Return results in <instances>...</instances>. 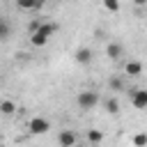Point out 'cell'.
Segmentation results:
<instances>
[{"instance_id": "7", "label": "cell", "mask_w": 147, "mask_h": 147, "mask_svg": "<svg viewBox=\"0 0 147 147\" xmlns=\"http://www.w3.org/2000/svg\"><path fill=\"white\" fill-rule=\"evenodd\" d=\"M92 48H87V46H83V48H78L76 53H74V60L78 62V64H90L92 62Z\"/></svg>"}, {"instance_id": "1", "label": "cell", "mask_w": 147, "mask_h": 147, "mask_svg": "<svg viewBox=\"0 0 147 147\" xmlns=\"http://www.w3.org/2000/svg\"><path fill=\"white\" fill-rule=\"evenodd\" d=\"M55 32H57V23H44L41 21L39 30L34 34H30V41H32V46H44L51 39V34H55Z\"/></svg>"}, {"instance_id": "10", "label": "cell", "mask_w": 147, "mask_h": 147, "mask_svg": "<svg viewBox=\"0 0 147 147\" xmlns=\"http://www.w3.org/2000/svg\"><path fill=\"white\" fill-rule=\"evenodd\" d=\"M0 113H2L5 117H11V115L16 113V103H14L11 99H2V101H0Z\"/></svg>"}, {"instance_id": "2", "label": "cell", "mask_w": 147, "mask_h": 147, "mask_svg": "<svg viewBox=\"0 0 147 147\" xmlns=\"http://www.w3.org/2000/svg\"><path fill=\"white\" fill-rule=\"evenodd\" d=\"M76 103H78L80 110H92L99 103V92H94V90H80L78 96H76Z\"/></svg>"}, {"instance_id": "16", "label": "cell", "mask_w": 147, "mask_h": 147, "mask_svg": "<svg viewBox=\"0 0 147 147\" xmlns=\"http://www.w3.org/2000/svg\"><path fill=\"white\" fill-rule=\"evenodd\" d=\"M119 7H122V5H119L117 0H103V9H106V11H113V14H115V11H119Z\"/></svg>"}, {"instance_id": "4", "label": "cell", "mask_w": 147, "mask_h": 147, "mask_svg": "<svg viewBox=\"0 0 147 147\" xmlns=\"http://www.w3.org/2000/svg\"><path fill=\"white\" fill-rule=\"evenodd\" d=\"M57 142H60V147H78V136H76V131L64 129L57 133Z\"/></svg>"}, {"instance_id": "6", "label": "cell", "mask_w": 147, "mask_h": 147, "mask_svg": "<svg viewBox=\"0 0 147 147\" xmlns=\"http://www.w3.org/2000/svg\"><path fill=\"white\" fill-rule=\"evenodd\" d=\"M106 55H108L110 60H119V57L124 55V46H122L119 41H110V44L106 46Z\"/></svg>"}, {"instance_id": "5", "label": "cell", "mask_w": 147, "mask_h": 147, "mask_svg": "<svg viewBox=\"0 0 147 147\" xmlns=\"http://www.w3.org/2000/svg\"><path fill=\"white\" fill-rule=\"evenodd\" d=\"M131 106L138 108V110L147 108V90H140V87L131 90Z\"/></svg>"}, {"instance_id": "12", "label": "cell", "mask_w": 147, "mask_h": 147, "mask_svg": "<svg viewBox=\"0 0 147 147\" xmlns=\"http://www.w3.org/2000/svg\"><path fill=\"white\" fill-rule=\"evenodd\" d=\"M101 140H103V133H101L99 129H90V131H87V142H90L92 147H96Z\"/></svg>"}, {"instance_id": "13", "label": "cell", "mask_w": 147, "mask_h": 147, "mask_svg": "<svg viewBox=\"0 0 147 147\" xmlns=\"http://www.w3.org/2000/svg\"><path fill=\"white\" fill-rule=\"evenodd\" d=\"M108 87H110V92H122L124 90V80L119 76H110L108 78Z\"/></svg>"}, {"instance_id": "3", "label": "cell", "mask_w": 147, "mask_h": 147, "mask_svg": "<svg viewBox=\"0 0 147 147\" xmlns=\"http://www.w3.org/2000/svg\"><path fill=\"white\" fill-rule=\"evenodd\" d=\"M28 129H30V133H34V136H44V133L51 131V122L44 119V117H32L30 124H28Z\"/></svg>"}, {"instance_id": "8", "label": "cell", "mask_w": 147, "mask_h": 147, "mask_svg": "<svg viewBox=\"0 0 147 147\" xmlns=\"http://www.w3.org/2000/svg\"><path fill=\"white\" fill-rule=\"evenodd\" d=\"M41 7H44V2H37V0H18L16 2V9H21V11H37Z\"/></svg>"}, {"instance_id": "18", "label": "cell", "mask_w": 147, "mask_h": 147, "mask_svg": "<svg viewBox=\"0 0 147 147\" xmlns=\"http://www.w3.org/2000/svg\"><path fill=\"white\" fill-rule=\"evenodd\" d=\"M0 147H2V145H0Z\"/></svg>"}, {"instance_id": "9", "label": "cell", "mask_w": 147, "mask_h": 147, "mask_svg": "<svg viewBox=\"0 0 147 147\" xmlns=\"http://www.w3.org/2000/svg\"><path fill=\"white\" fill-rule=\"evenodd\" d=\"M124 71L129 74V76H140L142 74V62H138V60H129L126 64H124Z\"/></svg>"}, {"instance_id": "11", "label": "cell", "mask_w": 147, "mask_h": 147, "mask_svg": "<svg viewBox=\"0 0 147 147\" xmlns=\"http://www.w3.org/2000/svg\"><path fill=\"white\" fill-rule=\"evenodd\" d=\"M11 37V23L0 16V41H7Z\"/></svg>"}, {"instance_id": "14", "label": "cell", "mask_w": 147, "mask_h": 147, "mask_svg": "<svg viewBox=\"0 0 147 147\" xmlns=\"http://www.w3.org/2000/svg\"><path fill=\"white\" fill-rule=\"evenodd\" d=\"M106 110H108L110 115H117V113H119V101H117L115 96L106 99Z\"/></svg>"}, {"instance_id": "17", "label": "cell", "mask_w": 147, "mask_h": 147, "mask_svg": "<svg viewBox=\"0 0 147 147\" xmlns=\"http://www.w3.org/2000/svg\"><path fill=\"white\" fill-rule=\"evenodd\" d=\"M39 25H41V21H37V18H34V21H30V25H28V30H30V34H34V32L39 30Z\"/></svg>"}, {"instance_id": "15", "label": "cell", "mask_w": 147, "mask_h": 147, "mask_svg": "<svg viewBox=\"0 0 147 147\" xmlns=\"http://www.w3.org/2000/svg\"><path fill=\"white\" fill-rule=\"evenodd\" d=\"M131 142H133V147H147V133H142V131L136 133Z\"/></svg>"}]
</instances>
